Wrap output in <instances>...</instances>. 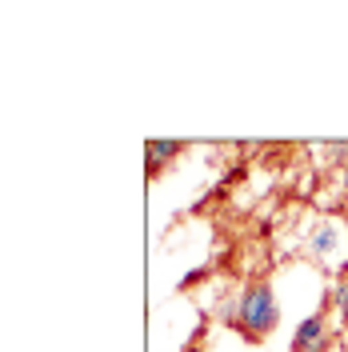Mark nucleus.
I'll return each mask as SVG.
<instances>
[{
	"mask_svg": "<svg viewBox=\"0 0 348 352\" xmlns=\"http://www.w3.org/2000/svg\"><path fill=\"white\" fill-rule=\"evenodd\" d=\"M332 248H336V224H328V220H325V224L316 228V236H312V252L328 256Z\"/></svg>",
	"mask_w": 348,
	"mask_h": 352,
	"instance_id": "20e7f679",
	"label": "nucleus"
},
{
	"mask_svg": "<svg viewBox=\"0 0 348 352\" xmlns=\"http://www.w3.org/2000/svg\"><path fill=\"white\" fill-rule=\"evenodd\" d=\"M144 153H149V160H153V173H156L164 160H173L176 153H184V144H180V140H149V144H144Z\"/></svg>",
	"mask_w": 348,
	"mask_h": 352,
	"instance_id": "7ed1b4c3",
	"label": "nucleus"
},
{
	"mask_svg": "<svg viewBox=\"0 0 348 352\" xmlns=\"http://www.w3.org/2000/svg\"><path fill=\"white\" fill-rule=\"evenodd\" d=\"M345 192H348V164H345Z\"/></svg>",
	"mask_w": 348,
	"mask_h": 352,
	"instance_id": "423d86ee",
	"label": "nucleus"
},
{
	"mask_svg": "<svg viewBox=\"0 0 348 352\" xmlns=\"http://www.w3.org/2000/svg\"><path fill=\"white\" fill-rule=\"evenodd\" d=\"M237 324L248 340H264L268 332L281 324V300L272 285L264 280H252V285L240 292V305H237Z\"/></svg>",
	"mask_w": 348,
	"mask_h": 352,
	"instance_id": "f257e3e1",
	"label": "nucleus"
},
{
	"mask_svg": "<svg viewBox=\"0 0 348 352\" xmlns=\"http://www.w3.org/2000/svg\"><path fill=\"white\" fill-rule=\"evenodd\" d=\"M336 305H340V316L348 320V280L345 285H336Z\"/></svg>",
	"mask_w": 348,
	"mask_h": 352,
	"instance_id": "39448f33",
	"label": "nucleus"
},
{
	"mask_svg": "<svg viewBox=\"0 0 348 352\" xmlns=\"http://www.w3.org/2000/svg\"><path fill=\"white\" fill-rule=\"evenodd\" d=\"M325 349H328L325 316H305L296 324V336H292V352H325Z\"/></svg>",
	"mask_w": 348,
	"mask_h": 352,
	"instance_id": "f03ea898",
	"label": "nucleus"
}]
</instances>
